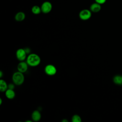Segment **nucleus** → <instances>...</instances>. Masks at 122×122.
I'll use <instances>...</instances> for the list:
<instances>
[{
  "mask_svg": "<svg viewBox=\"0 0 122 122\" xmlns=\"http://www.w3.org/2000/svg\"><path fill=\"white\" fill-rule=\"evenodd\" d=\"M113 83L117 85H122V75H115L112 78Z\"/></svg>",
  "mask_w": 122,
  "mask_h": 122,
  "instance_id": "obj_12",
  "label": "nucleus"
},
{
  "mask_svg": "<svg viewBox=\"0 0 122 122\" xmlns=\"http://www.w3.org/2000/svg\"><path fill=\"white\" fill-rule=\"evenodd\" d=\"M44 72L49 76H53L57 72V69L52 64H48L44 68Z\"/></svg>",
  "mask_w": 122,
  "mask_h": 122,
  "instance_id": "obj_5",
  "label": "nucleus"
},
{
  "mask_svg": "<svg viewBox=\"0 0 122 122\" xmlns=\"http://www.w3.org/2000/svg\"><path fill=\"white\" fill-rule=\"evenodd\" d=\"M102 9L101 5L97 3L94 2L92 4L90 7V10L92 12L97 13L99 12Z\"/></svg>",
  "mask_w": 122,
  "mask_h": 122,
  "instance_id": "obj_8",
  "label": "nucleus"
},
{
  "mask_svg": "<svg viewBox=\"0 0 122 122\" xmlns=\"http://www.w3.org/2000/svg\"><path fill=\"white\" fill-rule=\"evenodd\" d=\"M24 76L23 73L19 71L14 72L12 76V80L13 83L16 85H22L24 81Z\"/></svg>",
  "mask_w": 122,
  "mask_h": 122,
  "instance_id": "obj_2",
  "label": "nucleus"
},
{
  "mask_svg": "<svg viewBox=\"0 0 122 122\" xmlns=\"http://www.w3.org/2000/svg\"><path fill=\"white\" fill-rule=\"evenodd\" d=\"M24 50H25V51H26V52L27 53V54H29L30 53L31 50L29 48H28V47L25 48H24Z\"/></svg>",
  "mask_w": 122,
  "mask_h": 122,
  "instance_id": "obj_18",
  "label": "nucleus"
},
{
  "mask_svg": "<svg viewBox=\"0 0 122 122\" xmlns=\"http://www.w3.org/2000/svg\"><path fill=\"white\" fill-rule=\"evenodd\" d=\"M2 76H3V72L1 71H0V78H1Z\"/></svg>",
  "mask_w": 122,
  "mask_h": 122,
  "instance_id": "obj_19",
  "label": "nucleus"
},
{
  "mask_svg": "<svg viewBox=\"0 0 122 122\" xmlns=\"http://www.w3.org/2000/svg\"><path fill=\"white\" fill-rule=\"evenodd\" d=\"M41 8L42 13L47 14L51 11L52 8V5L50 1H46L42 3Z\"/></svg>",
  "mask_w": 122,
  "mask_h": 122,
  "instance_id": "obj_4",
  "label": "nucleus"
},
{
  "mask_svg": "<svg viewBox=\"0 0 122 122\" xmlns=\"http://www.w3.org/2000/svg\"><path fill=\"white\" fill-rule=\"evenodd\" d=\"M8 89V85L6 82L2 80H0V91L1 92H5Z\"/></svg>",
  "mask_w": 122,
  "mask_h": 122,
  "instance_id": "obj_13",
  "label": "nucleus"
},
{
  "mask_svg": "<svg viewBox=\"0 0 122 122\" xmlns=\"http://www.w3.org/2000/svg\"><path fill=\"white\" fill-rule=\"evenodd\" d=\"M25 14L22 11H19L17 12L15 15V20L17 21H22L25 19Z\"/></svg>",
  "mask_w": 122,
  "mask_h": 122,
  "instance_id": "obj_11",
  "label": "nucleus"
},
{
  "mask_svg": "<svg viewBox=\"0 0 122 122\" xmlns=\"http://www.w3.org/2000/svg\"><path fill=\"white\" fill-rule=\"evenodd\" d=\"M2 99H1V98H0V105H1V104H2Z\"/></svg>",
  "mask_w": 122,
  "mask_h": 122,
  "instance_id": "obj_21",
  "label": "nucleus"
},
{
  "mask_svg": "<svg viewBox=\"0 0 122 122\" xmlns=\"http://www.w3.org/2000/svg\"><path fill=\"white\" fill-rule=\"evenodd\" d=\"M92 12L90 10L83 9L79 12V17L80 19L82 20H87L91 18L92 15Z\"/></svg>",
  "mask_w": 122,
  "mask_h": 122,
  "instance_id": "obj_3",
  "label": "nucleus"
},
{
  "mask_svg": "<svg viewBox=\"0 0 122 122\" xmlns=\"http://www.w3.org/2000/svg\"><path fill=\"white\" fill-rule=\"evenodd\" d=\"M62 122H68V120L66 119H63L62 120Z\"/></svg>",
  "mask_w": 122,
  "mask_h": 122,
  "instance_id": "obj_20",
  "label": "nucleus"
},
{
  "mask_svg": "<svg viewBox=\"0 0 122 122\" xmlns=\"http://www.w3.org/2000/svg\"><path fill=\"white\" fill-rule=\"evenodd\" d=\"M31 12L33 14L35 15L39 14L41 12V7L38 5H34L31 8Z\"/></svg>",
  "mask_w": 122,
  "mask_h": 122,
  "instance_id": "obj_14",
  "label": "nucleus"
},
{
  "mask_svg": "<svg viewBox=\"0 0 122 122\" xmlns=\"http://www.w3.org/2000/svg\"><path fill=\"white\" fill-rule=\"evenodd\" d=\"M15 84L14 83H9L8 84V89L14 90V88H15Z\"/></svg>",
  "mask_w": 122,
  "mask_h": 122,
  "instance_id": "obj_17",
  "label": "nucleus"
},
{
  "mask_svg": "<svg viewBox=\"0 0 122 122\" xmlns=\"http://www.w3.org/2000/svg\"><path fill=\"white\" fill-rule=\"evenodd\" d=\"M41 117V113L38 110L34 111L31 114V119L33 121L38 122L39 121Z\"/></svg>",
  "mask_w": 122,
  "mask_h": 122,
  "instance_id": "obj_9",
  "label": "nucleus"
},
{
  "mask_svg": "<svg viewBox=\"0 0 122 122\" xmlns=\"http://www.w3.org/2000/svg\"><path fill=\"white\" fill-rule=\"evenodd\" d=\"M5 94L6 97L10 100L13 99L15 97V92L14 91V90L8 89L5 92Z\"/></svg>",
  "mask_w": 122,
  "mask_h": 122,
  "instance_id": "obj_10",
  "label": "nucleus"
},
{
  "mask_svg": "<svg viewBox=\"0 0 122 122\" xmlns=\"http://www.w3.org/2000/svg\"><path fill=\"white\" fill-rule=\"evenodd\" d=\"M29 65L24 61H20L18 65H17V70L18 71H19L22 73L25 72L28 69Z\"/></svg>",
  "mask_w": 122,
  "mask_h": 122,
  "instance_id": "obj_7",
  "label": "nucleus"
},
{
  "mask_svg": "<svg viewBox=\"0 0 122 122\" xmlns=\"http://www.w3.org/2000/svg\"><path fill=\"white\" fill-rule=\"evenodd\" d=\"M40 57L36 53H30L26 58V62L29 66L31 67H36L38 66L41 63Z\"/></svg>",
  "mask_w": 122,
  "mask_h": 122,
  "instance_id": "obj_1",
  "label": "nucleus"
},
{
  "mask_svg": "<svg viewBox=\"0 0 122 122\" xmlns=\"http://www.w3.org/2000/svg\"><path fill=\"white\" fill-rule=\"evenodd\" d=\"M95 1L101 5H102L106 2V0H95Z\"/></svg>",
  "mask_w": 122,
  "mask_h": 122,
  "instance_id": "obj_16",
  "label": "nucleus"
},
{
  "mask_svg": "<svg viewBox=\"0 0 122 122\" xmlns=\"http://www.w3.org/2000/svg\"><path fill=\"white\" fill-rule=\"evenodd\" d=\"M71 122H81V117L78 114H74L71 118Z\"/></svg>",
  "mask_w": 122,
  "mask_h": 122,
  "instance_id": "obj_15",
  "label": "nucleus"
},
{
  "mask_svg": "<svg viewBox=\"0 0 122 122\" xmlns=\"http://www.w3.org/2000/svg\"><path fill=\"white\" fill-rule=\"evenodd\" d=\"M27 53L24 49L20 48L16 52V56L17 59L20 61H24L27 58Z\"/></svg>",
  "mask_w": 122,
  "mask_h": 122,
  "instance_id": "obj_6",
  "label": "nucleus"
}]
</instances>
